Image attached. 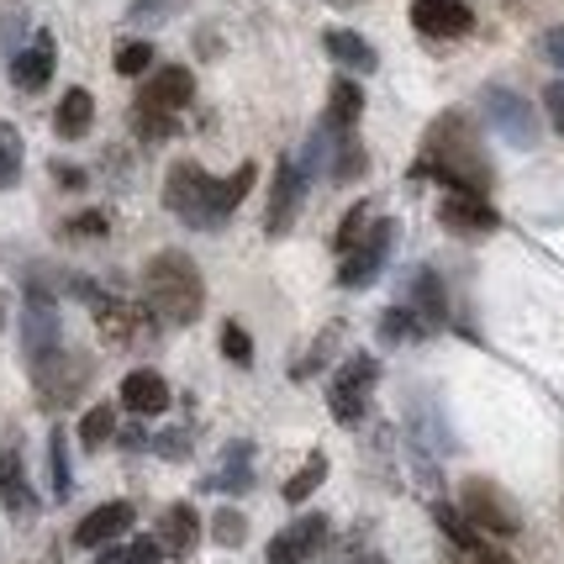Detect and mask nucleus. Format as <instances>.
I'll return each mask as SVG.
<instances>
[{
	"mask_svg": "<svg viewBox=\"0 0 564 564\" xmlns=\"http://www.w3.org/2000/svg\"><path fill=\"white\" fill-rule=\"evenodd\" d=\"M153 64V48L148 43H122L117 48V74H143Z\"/></svg>",
	"mask_w": 564,
	"mask_h": 564,
	"instance_id": "473e14b6",
	"label": "nucleus"
},
{
	"mask_svg": "<svg viewBox=\"0 0 564 564\" xmlns=\"http://www.w3.org/2000/svg\"><path fill=\"white\" fill-rule=\"evenodd\" d=\"M127 528H132V507H127V501H106V507H96V512L74 528V543H79V549H106V543L127 539Z\"/></svg>",
	"mask_w": 564,
	"mask_h": 564,
	"instance_id": "9b49d317",
	"label": "nucleus"
},
{
	"mask_svg": "<svg viewBox=\"0 0 564 564\" xmlns=\"http://www.w3.org/2000/svg\"><path fill=\"white\" fill-rule=\"evenodd\" d=\"M0 507L17 512V517L37 512V496H32V486H26V469H22V454H17V448L0 454Z\"/></svg>",
	"mask_w": 564,
	"mask_h": 564,
	"instance_id": "f3484780",
	"label": "nucleus"
},
{
	"mask_svg": "<svg viewBox=\"0 0 564 564\" xmlns=\"http://www.w3.org/2000/svg\"><path fill=\"white\" fill-rule=\"evenodd\" d=\"M333 6H354V0H333Z\"/></svg>",
	"mask_w": 564,
	"mask_h": 564,
	"instance_id": "58836bf2",
	"label": "nucleus"
},
{
	"mask_svg": "<svg viewBox=\"0 0 564 564\" xmlns=\"http://www.w3.org/2000/svg\"><path fill=\"white\" fill-rule=\"evenodd\" d=\"M359 111H365V90H359L354 79H338V85H333V100H327V127H333V132H348V127L359 122Z\"/></svg>",
	"mask_w": 564,
	"mask_h": 564,
	"instance_id": "5701e85b",
	"label": "nucleus"
},
{
	"mask_svg": "<svg viewBox=\"0 0 564 564\" xmlns=\"http://www.w3.org/2000/svg\"><path fill=\"white\" fill-rule=\"evenodd\" d=\"M486 117H491V127L512 148H533V143H539V117H533V106L517 96V90L491 85V90H486Z\"/></svg>",
	"mask_w": 564,
	"mask_h": 564,
	"instance_id": "0eeeda50",
	"label": "nucleus"
},
{
	"mask_svg": "<svg viewBox=\"0 0 564 564\" xmlns=\"http://www.w3.org/2000/svg\"><path fill=\"white\" fill-rule=\"evenodd\" d=\"M375 380H380V365L369 359V354H354L338 375H333V386H327V406H333V417L354 427V422L365 417L369 395H375Z\"/></svg>",
	"mask_w": 564,
	"mask_h": 564,
	"instance_id": "7ed1b4c3",
	"label": "nucleus"
},
{
	"mask_svg": "<svg viewBox=\"0 0 564 564\" xmlns=\"http://www.w3.org/2000/svg\"><path fill=\"white\" fill-rule=\"evenodd\" d=\"M48 459H53V491L69 496V454H64V433L48 438Z\"/></svg>",
	"mask_w": 564,
	"mask_h": 564,
	"instance_id": "2f4dec72",
	"label": "nucleus"
},
{
	"mask_svg": "<svg viewBox=\"0 0 564 564\" xmlns=\"http://www.w3.org/2000/svg\"><path fill=\"white\" fill-rule=\"evenodd\" d=\"M221 354H227L232 365H253V338H248L238 322H227V327H221Z\"/></svg>",
	"mask_w": 564,
	"mask_h": 564,
	"instance_id": "7c9ffc66",
	"label": "nucleus"
},
{
	"mask_svg": "<svg viewBox=\"0 0 564 564\" xmlns=\"http://www.w3.org/2000/svg\"><path fill=\"white\" fill-rule=\"evenodd\" d=\"M459 507H465V522L475 533H491V539H512L517 528H522V517L517 507L507 501V491H496L491 480H465V496H459Z\"/></svg>",
	"mask_w": 564,
	"mask_h": 564,
	"instance_id": "20e7f679",
	"label": "nucleus"
},
{
	"mask_svg": "<svg viewBox=\"0 0 564 564\" xmlns=\"http://www.w3.org/2000/svg\"><path fill=\"white\" fill-rule=\"evenodd\" d=\"M543 106H549V122L560 127V138H564V79H560V85H549V96H543Z\"/></svg>",
	"mask_w": 564,
	"mask_h": 564,
	"instance_id": "c9c22d12",
	"label": "nucleus"
},
{
	"mask_svg": "<svg viewBox=\"0 0 564 564\" xmlns=\"http://www.w3.org/2000/svg\"><path fill=\"white\" fill-rule=\"evenodd\" d=\"M543 53H549V64H560L564 69V26H554V32L543 37Z\"/></svg>",
	"mask_w": 564,
	"mask_h": 564,
	"instance_id": "e433bc0d",
	"label": "nucleus"
},
{
	"mask_svg": "<svg viewBox=\"0 0 564 564\" xmlns=\"http://www.w3.org/2000/svg\"><path fill=\"white\" fill-rule=\"evenodd\" d=\"M111 433H117V412H111V406H90L85 422H79V443H85V448H100Z\"/></svg>",
	"mask_w": 564,
	"mask_h": 564,
	"instance_id": "cd10ccee",
	"label": "nucleus"
},
{
	"mask_svg": "<svg viewBox=\"0 0 564 564\" xmlns=\"http://www.w3.org/2000/svg\"><path fill=\"white\" fill-rule=\"evenodd\" d=\"M22 333H26V354H32L37 365L58 354V317H53V306L43 301V295H32V301H26Z\"/></svg>",
	"mask_w": 564,
	"mask_h": 564,
	"instance_id": "2eb2a0df",
	"label": "nucleus"
},
{
	"mask_svg": "<svg viewBox=\"0 0 564 564\" xmlns=\"http://www.w3.org/2000/svg\"><path fill=\"white\" fill-rule=\"evenodd\" d=\"M200 270L185 259V253H159L153 264H148V306H153V317L159 322H174V327H185V322L200 317Z\"/></svg>",
	"mask_w": 564,
	"mask_h": 564,
	"instance_id": "f03ea898",
	"label": "nucleus"
},
{
	"mask_svg": "<svg viewBox=\"0 0 564 564\" xmlns=\"http://www.w3.org/2000/svg\"><path fill=\"white\" fill-rule=\"evenodd\" d=\"M191 96H196V79H191V69L170 64V69H159L143 85V111H164V117H174V111H180Z\"/></svg>",
	"mask_w": 564,
	"mask_h": 564,
	"instance_id": "ddd939ff",
	"label": "nucleus"
},
{
	"mask_svg": "<svg viewBox=\"0 0 564 564\" xmlns=\"http://www.w3.org/2000/svg\"><path fill=\"white\" fill-rule=\"evenodd\" d=\"M90 117H96V100H90V90H69V96L58 100V117H53V127H58V138H85Z\"/></svg>",
	"mask_w": 564,
	"mask_h": 564,
	"instance_id": "b1692460",
	"label": "nucleus"
},
{
	"mask_svg": "<svg viewBox=\"0 0 564 564\" xmlns=\"http://www.w3.org/2000/svg\"><path fill=\"white\" fill-rule=\"evenodd\" d=\"M380 333H386L391 344H412V338H422L427 327L417 322V312H412V306H395V312H386V317H380Z\"/></svg>",
	"mask_w": 564,
	"mask_h": 564,
	"instance_id": "bb28decb",
	"label": "nucleus"
},
{
	"mask_svg": "<svg viewBox=\"0 0 564 564\" xmlns=\"http://www.w3.org/2000/svg\"><path fill=\"white\" fill-rule=\"evenodd\" d=\"M253 191V164H243L238 174H227V180H212V206H206V227H221V221L232 217L243 196Z\"/></svg>",
	"mask_w": 564,
	"mask_h": 564,
	"instance_id": "6ab92c4d",
	"label": "nucleus"
},
{
	"mask_svg": "<svg viewBox=\"0 0 564 564\" xmlns=\"http://www.w3.org/2000/svg\"><path fill=\"white\" fill-rule=\"evenodd\" d=\"M365 232H369V206H354V212L344 217V227H338V238H333V248H338V259H344V253H348L354 243H359Z\"/></svg>",
	"mask_w": 564,
	"mask_h": 564,
	"instance_id": "c756f323",
	"label": "nucleus"
},
{
	"mask_svg": "<svg viewBox=\"0 0 564 564\" xmlns=\"http://www.w3.org/2000/svg\"><path fill=\"white\" fill-rule=\"evenodd\" d=\"M122 406L127 412H138V417L170 412V380H164L159 369H132V375L122 380Z\"/></svg>",
	"mask_w": 564,
	"mask_h": 564,
	"instance_id": "f8f14e48",
	"label": "nucleus"
},
{
	"mask_svg": "<svg viewBox=\"0 0 564 564\" xmlns=\"http://www.w3.org/2000/svg\"><path fill=\"white\" fill-rule=\"evenodd\" d=\"M248 459H253V448H248V443H227L221 469L206 475V486H212V491H243L248 480H253V465H248Z\"/></svg>",
	"mask_w": 564,
	"mask_h": 564,
	"instance_id": "aec40b11",
	"label": "nucleus"
},
{
	"mask_svg": "<svg viewBox=\"0 0 564 564\" xmlns=\"http://www.w3.org/2000/svg\"><path fill=\"white\" fill-rule=\"evenodd\" d=\"M322 480H327V459H322V454H312V459H306V465H301L291 480H285V501H291V507H295V501H306V496L317 491Z\"/></svg>",
	"mask_w": 564,
	"mask_h": 564,
	"instance_id": "a878e982",
	"label": "nucleus"
},
{
	"mask_svg": "<svg viewBox=\"0 0 564 564\" xmlns=\"http://www.w3.org/2000/svg\"><path fill=\"white\" fill-rule=\"evenodd\" d=\"M365 564H386V560H380V554H369V560Z\"/></svg>",
	"mask_w": 564,
	"mask_h": 564,
	"instance_id": "4c0bfd02",
	"label": "nucleus"
},
{
	"mask_svg": "<svg viewBox=\"0 0 564 564\" xmlns=\"http://www.w3.org/2000/svg\"><path fill=\"white\" fill-rule=\"evenodd\" d=\"M322 43H327V53H333V58H338L344 69H354V74H369V69H375V48H369L359 32H344V26H333V32H327Z\"/></svg>",
	"mask_w": 564,
	"mask_h": 564,
	"instance_id": "4be33fe9",
	"label": "nucleus"
},
{
	"mask_svg": "<svg viewBox=\"0 0 564 564\" xmlns=\"http://www.w3.org/2000/svg\"><path fill=\"white\" fill-rule=\"evenodd\" d=\"M301 196H306V174L295 159H280V170H274V196H270V232H291L295 212H301Z\"/></svg>",
	"mask_w": 564,
	"mask_h": 564,
	"instance_id": "9d476101",
	"label": "nucleus"
},
{
	"mask_svg": "<svg viewBox=\"0 0 564 564\" xmlns=\"http://www.w3.org/2000/svg\"><path fill=\"white\" fill-rule=\"evenodd\" d=\"M100 564H164V543L159 539H127V543H106Z\"/></svg>",
	"mask_w": 564,
	"mask_h": 564,
	"instance_id": "393cba45",
	"label": "nucleus"
},
{
	"mask_svg": "<svg viewBox=\"0 0 564 564\" xmlns=\"http://www.w3.org/2000/svg\"><path fill=\"white\" fill-rule=\"evenodd\" d=\"M412 26L422 37H465L475 17L465 0H412Z\"/></svg>",
	"mask_w": 564,
	"mask_h": 564,
	"instance_id": "1a4fd4ad",
	"label": "nucleus"
},
{
	"mask_svg": "<svg viewBox=\"0 0 564 564\" xmlns=\"http://www.w3.org/2000/svg\"><path fill=\"white\" fill-rule=\"evenodd\" d=\"M17 174H22V138H17V127L0 122V191L17 185Z\"/></svg>",
	"mask_w": 564,
	"mask_h": 564,
	"instance_id": "c85d7f7f",
	"label": "nucleus"
},
{
	"mask_svg": "<svg viewBox=\"0 0 564 564\" xmlns=\"http://www.w3.org/2000/svg\"><path fill=\"white\" fill-rule=\"evenodd\" d=\"M454 560L459 564H512L501 549H491L486 539H475V543H465V549H454Z\"/></svg>",
	"mask_w": 564,
	"mask_h": 564,
	"instance_id": "72a5a7b5",
	"label": "nucleus"
},
{
	"mask_svg": "<svg viewBox=\"0 0 564 564\" xmlns=\"http://www.w3.org/2000/svg\"><path fill=\"white\" fill-rule=\"evenodd\" d=\"M438 217H443V227H454V232H491L496 227L491 200L475 196V191H448Z\"/></svg>",
	"mask_w": 564,
	"mask_h": 564,
	"instance_id": "4468645a",
	"label": "nucleus"
},
{
	"mask_svg": "<svg viewBox=\"0 0 564 564\" xmlns=\"http://www.w3.org/2000/svg\"><path fill=\"white\" fill-rule=\"evenodd\" d=\"M417 174H438L448 180V191H486L491 185V170H486V159H480V148L469 138V127L459 117H443L433 127V138H427V159L417 164Z\"/></svg>",
	"mask_w": 564,
	"mask_h": 564,
	"instance_id": "f257e3e1",
	"label": "nucleus"
},
{
	"mask_svg": "<svg viewBox=\"0 0 564 564\" xmlns=\"http://www.w3.org/2000/svg\"><path fill=\"white\" fill-rule=\"evenodd\" d=\"M212 533H217V543L238 549V543H243V517H238V512H217V517H212Z\"/></svg>",
	"mask_w": 564,
	"mask_h": 564,
	"instance_id": "f704fd0d",
	"label": "nucleus"
},
{
	"mask_svg": "<svg viewBox=\"0 0 564 564\" xmlns=\"http://www.w3.org/2000/svg\"><path fill=\"white\" fill-rule=\"evenodd\" d=\"M11 79H17V90H43L53 79V37H32L17 58H11Z\"/></svg>",
	"mask_w": 564,
	"mask_h": 564,
	"instance_id": "dca6fc26",
	"label": "nucleus"
},
{
	"mask_svg": "<svg viewBox=\"0 0 564 564\" xmlns=\"http://www.w3.org/2000/svg\"><path fill=\"white\" fill-rule=\"evenodd\" d=\"M322 543H327V517L312 512V517H301V522H291L285 533H274L270 539V564H306Z\"/></svg>",
	"mask_w": 564,
	"mask_h": 564,
	"instance_id": "6e6552de",
	"label": "nucleus"
},
{
	"mask_svg": "<svg viewBox=\"0 0 564 564\" xmlns=\"http://www.w3.org/2000/svg\"><path fill=\"white\" fill-rule=\"evenodd\" d=\"M412 312H417L422 327H443L448 306H443V285L433 270H417L412 274Z\"/></svg>",
	"mask_w": 564,
	"mask_h": 564,
	"instance_id": "412c9836",
	"label": "nucleus"
},
{
	"mask_svg": "<svg viewBox=\"0 0 564 564\" xmlns=\"http://www.w3.org/2000/svg\"><path fill=\"white\" fill-rule=\"evenodd\" d=\"M164 554H174V560H185V554H196V543H200V517L196 507H185V501H174L170 512H164Z\"/></svg>",
	"mask_w": 564,
	"mask_h": 564,
	"instance_id": "a211bd4d",
	"label": "nucleus"
},
{
	"mask_svg": "<svg viewBox=\"0 0 564 564\" xmlns=\"http://www.w3.org/2000/svg\"><path fill=\"white\" fill-rule=\"evenodd\" d=\"M391 238H395V221H369L365 238L338 259V280L344 285H369L375 274L386 270V259H391Z\"/></svg>",
	"mask_w": 564,
	"mask_h": 564,
	"instance_id": "423d86ee",
	"label": "nucleus"
},
{
	"mask_svg": "<svg viewBox=\"0 0 564 564\" xmlns=\"http://www.w3.org/2000/svg\"><path fill=\"white\" fill-rule=\"evenodd\" d=\"M164 206L185 227H206V206H212V174L200 164H174L164 180Z\"/></svg>",
	"mask_w": 564,
	"mask_h": 564,
	"instance_id": "39448f33",
	"label": "nucleus"
}]
</instances>
